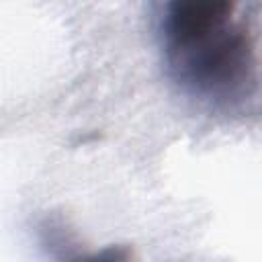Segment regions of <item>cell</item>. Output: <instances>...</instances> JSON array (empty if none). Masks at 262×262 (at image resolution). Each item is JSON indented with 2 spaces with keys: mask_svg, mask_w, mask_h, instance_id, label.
Listing matches in <instances>:
<instances>
[{
  "mask_svg": "<svg viewBox=\"0 0 262 262\" xmlns=\"http://www.w3.org/2000/svg\"><path fill=\"white\" fill-rule=\"evenodd\" d=\"M237 8V0H168L166 59L186 90L233 98L256 82V51Z\"/></svg>",
  "mask_w": 262,
  "mask_h": 262,
  "instance_id": "obj_1",
  "label": "cell"
}]
</instances>
